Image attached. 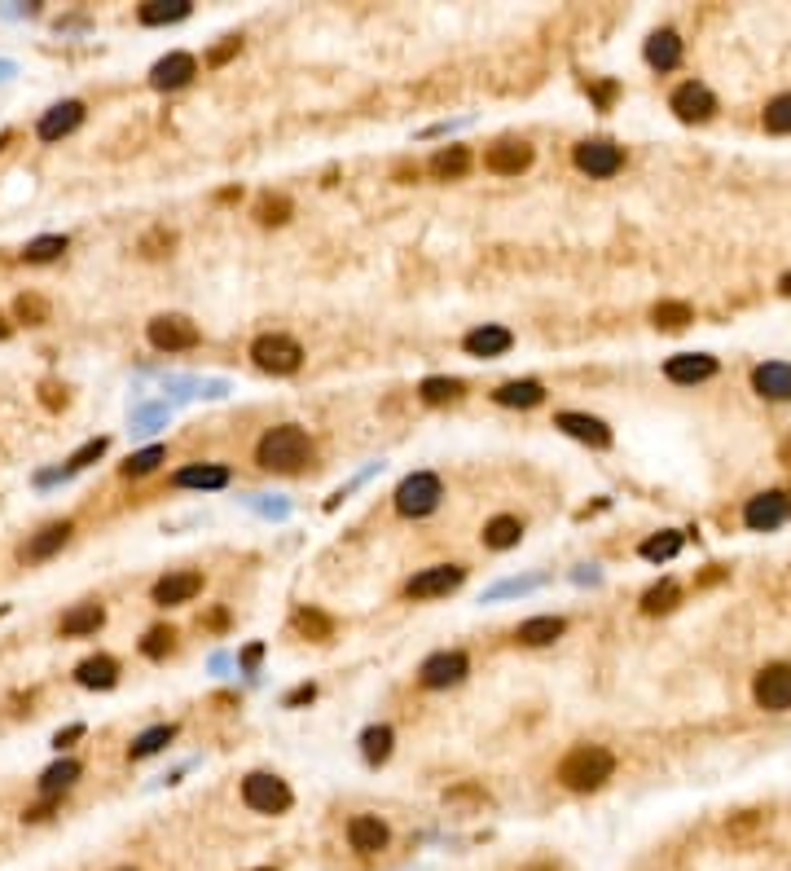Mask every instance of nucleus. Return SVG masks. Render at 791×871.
Returning a JSON list of instances; mask_svg holds the SVG:
<instances>
[{"mask_svg":"<svg viewBox=\"0 0 791 871\" xmlns=\"http://www.w3.org/2000/svg\"><path fill=\"white\" fill-rule=\"evenodd\" d=\"M75 682H80V687L106 691V687H115V682H119V665L110 656H88L84 665L75 669Z\"/></svg>","mask_w":791,"mask_h":871,"instance_id":"nucleus-28","label":"nucleus"},{"mask_svg":"<svg viewBox=\"0 0 791 871\" xmlns=\"http://www.w3.org/2000/svg\"><path fill=\"white\" fill-rule=\"evenodd\" d=\"M14 313H18V322H27V326L49 322V304H44L40 295H18V300H14Z\"/></svg>","mask_w":791,"mask_h":871,"instance_id":"nucleus-43","label":"nucleus"},{"mask_svg":"<svg viewBox=\"0 0 791 871\" xmlns=\"http://www.w3.org/2000/svg\"><path fill=\"white\" fill-rule=\"evenodd\" d=\"M646 62H651L655 71H673V66L682 62V36H677V31H655V36L646 40Z\"/></svg>","mask_w":791,"mask_h":871,"instance_id":"nucleus-25","label":"nucleus"},{"mask_svg":"<svg viewBox=\"0 0 791 871\" xmlns=\"http://www.w3.org/2000/svg\"><path fill=\"white\" fill-rule=\"evenodd\" d=\"M172 484L176 489H225L229 484V467H181L172 476Z\"/></svg>","mask_w":791,"mask_h":871,"instance_id":"nucleus-29","label":"nucleus"},{"mask_svg":"<svg viewBox=\"0 0 791 871\" xmlns=\"http://www.w3.org/2000/svg\"><path fill=\"white\" fill-rule=\"evenodd\" d=\"M242 801L255 814H282L291 810V788H286V779L269 775V770H255V775L242 779Z\"/></svg>","mask_w":791,"mask_h":871,"instance_id":"nucleus-4","label":"nucleus"},{"mask_svg":"<svg viewBox=\"0 0 791 871\" xmlns=\"http://www.w3.org/2000/svg\"><path fill=\"white\" fill-rule=\"evenodd\" d=\"M519 537H523V524L515 515H497V520H488V528H484V546H493V550L519 546Z\"/></svg>","mask_w":791,"mask_h":871,"instance_id":"nucleus-31","label":"nucleus"},{"mask_svg":"<svg viewBox=\"0 0 791 871\" xmlns=\"http://www.w3.org/2000/svg\"><path fill=\"white\" fill-rule=\"evenodd\" d=\"M484 168L497 176H519L532 168V146L528 141H497L493 150L484 154Z\"/></svg>","mask_w":791,"mask_h":871,"instance_id":"nucleus-14","label":"nucleus"},{"mask_svg":"<svg viewBox=\"0 0 791 871\" xmlns=\"http://www.w3.org/2000/svg\"><path fill=\"white\" fill-rule=\"evenodd\" d=\"M291 212H295V203L286 194H264L260 203H255V220H260V225H286Z\"/></svg>","mask_w":791,"mask_h":871,"instance_id":"nucleus-39","label":"nucleus"},{"mask_svg":"<svg viewBox=\"0 0 791 871\" xmlns=\"http://www.w3.org/2000/svg\"><path fill=\"white\" fill-rule=\"evenodd\" d=\"M137 18L146 22V27H167V22L189 18V0H150V5L137 9Z\"/></svg>","mask_w":791,"mask_h":871,"instance_id":"nucleus-30","label":"nucleus"},{"mask_svg":"<svg viewBox=\"0 0 791 871\" xmlns=\"http://www.w3.org/2000/svg\"><path fill=\"white\" fill-rule=\"evenodd\" d=\"M295 634L313 638V643H330V638H334V621H330L326 612H317V608H299L295 612Z\"/></svg>","mask_w":791,"mask_h":871,"instance_id":"nucleus-32","label":"nucleus"},{"mask_svg":"<svg viewBox=\"0 0 791 871\" xmlns=\"http://www.w3.org/2000/svg\"><path fill=\"white\" fill-rule=\"evenodd\" d=\"M752 696H756L761 709H770V713L791 709V665H765L761 674H756Z\"/></svg>","mask_w":791,"mask_h":871,"instance_id":"nucleus-9","label":"nucleus"},{"mask_svg":"<svg viewBox=\"0 0 791 871\" xmlns=\"http://www.w3.org/2000/svg\"><path fill=\"white\" fill-rule=\"evenodd\" d=\"M75 779H80V762H71V757H66V762H58V766H49L40 775V792L44 797H58V792H66L75 784Z\"/></svg>","mask_w":791,"mask_h":871,"instance_id":"nucleus-35","label":"nucleus"},{"mask_svg":"<svg viewBox=\"0 0 791 871\" xmlns=\"http://www.w3.org/2000/svg\"><path fill=\"white\" fill-rule=\"evenodd\" d=\"M466 674H471V660H466V652H436V656L422 660V669H418L422 687H431V691L458 687Z\"/></svg>","mask_w":791,"mask_h":871,"instance_id":"nucleus-8","label":"nucleus"},{"mask_svg":"<svg viewBox=\"0 0 791 871\" xmlns=\"http://www.w3.org/2000/svg\"><path fill=\"white\" fill-rule=\"evenodd\" d=\"M348 841L356 854H378L387 850V823L378 819V814H356L348 823Z\"/></svg>","mask_w":791,"mask_h":871,"instance_id":"nucleus-20","label":"nucleus"},{"mask_svg":"<svg viewBox=\"0 0 791 871\" xmlns=\"http://www.w3.org/2000/svg\"><path fill=\"white\" fill-rule=\"evenodd\" d=\"M159 462H163V445H150V449H141V454H132L124 462V476H150Z\"/></svg>","mask_w":791,"mask_h":871,"instance_id":"nucleus-44","label":"nucleus"},{"mask_svg":"<svg viewBox=\"0 0 791 871\" xmlns=\"http://www.w3.org/2000/svg\"><path fill=\"white\" fill-rule=\"evenodd\" d=\"M102 454H106V440H102V436H97V440H88V445L80 449V454H75V458H71V471H80V467H88V462H93V458H102Z\"/></svg>","mask_w":791,"mask_h":871,"instance_id":"nucleus-47","label":"nucleus"},{"mask_svg":"<svg viewBox=\"0 0 791 871\" xmlns=\"http://www.w3.org/2000/svg\"><path fill=\"white\" fill-rule=\"evenodd\" d=\"M392 726H370V731L361 735V753H365V762L370 766H383L387 757H392Z\"/></svg>","mask_w":791,"mask_h":871,"instance_id":"nucleus-34","label":"nucleus"},{"mask_svg":"<svg viewBox=\"0 0 791 871\" xmlns=\"http://www.w3.org/2000/svg\"><path fill=\"white\" fill-rule=\"evenodd\" d=\"M71 542V524H44L36 537H31L27 546H22V559H31V564H40V559H49V555H58V550Z\"/></svg>","mask_w":791,"mask_h":871,"instance_id":"nucleus-22","label":"nucleus"},{"mask_svg":"<svg viewBox=\"0 0 791 871\" xmlns=\"http://www.w3.org/2000/svg\"><path fill=\"white\" fill-rule=\"evenodd\" d=\"M497 405H510V410H532V405L545 401V388L537 379H515V383H501V388L493 392Z\"/></svg>","mask_w":791,"mask_h":871,"instance_id":"nucleus-24","label":"nucleus"},{"mask_svg":"<svg viewBox=\"0 0 791 871\" xmlns=\"http://www.w3.org/2000/svg\"><path fill=\"white\" fill-rule=\"evenodd\" d=\"M787 515H791L787 493H756V498L748 502V511H743V520H748L752 533H774Z\"/></svg>","mask_w":791,"mask_h":871,"instance_id":"nucleus-12","label":"nucleus"},{"mask_svg":"<svg viewBox=\"0 0 791 871\" xmlns=\"http://www.w3.org/2000/svg\"><path fill=\"white\" fill-rule=\"evenodd\" d=\"M313 696H317V687H313V682H308V687H295L291 696H286V704H291V709H295V704H308Z\"/></svg>","mask_w":791,"mask_h":871,"instance_id":"nucleus-50","label":"nucleus"},{"mask_svg":"<svg viewBox=\"0 0 791 871\" xmlns=\"http://www.w3.org/2000/svg\"><path fill=\"white\" fill-rule=\"evenodd\" d=\"M427 168H431L436 181H462V176L471 172V150L466 146H444V150L431 154Z\"/></svg>","mask_w":791,"mask_h":871,"instance_id":"nucleus-23","label":"nucleus"},{"mask_svg":"<svg viewBox=\"0 0 791 871\" xmlns=\"http://www.w3.org/2000/svg\"><path fill=\"white\" fill-rule=\"evenodd\" d=\"M528 871H554V867H528Z\"/></svg>","mask_w":791,"mask_h":871,"instance_id":"nucleus-55","label":"nucleus"},{"mask_svg":"<svg viewBox=\"0 0 791 871\" xmlns=\"http://www.w3.org/2000/svg\"><path fill=\"white\" fill-rule=\"evenodd\" d=\"M251 357H255V366L269 374H295L299 361H304V348L291 335H260L251 344Z\"/></svg>","mask_w":791,"mask_h":871,"instance_id":"nucleus-5","label":"nucleus"},{"mask_svg":"<svg viewBox=\"0 0 791 871\" xmlns=\"http://www.w3.org/2000/svg\"><path fill=\"white\" fill-rule=\"evenodd\" d=\"M783 458H787V462H791V445H787V449H783Z\"/></svg>","mask_w":791,"mask_h":871,"instance_id":"nucleus-54","label":"nucleus"},{"mask_svg":"<svg viewBox=\"0 0 791 871\" xmlns=\"http://www.w3.org/2000/svg\"><path fill=\"white\" fill-rule=\"evenodd\" d=\"M198 75V62L189 58V53H167L150 66V84L154 88H185L189 80Z\"/></svg>","mask_w":791,"mask_h":871,"instance_id":"nucleus-18","label":"nucleus"},{"mask_svg":"<svg viewBox=\"0 0 791 871\" xmlns=\"http://www.w3.org/2000/svg\"><path fill=\"white\" fill-rule=\"evenodd\" d=\"M668 106H673V115L682 119V124H708L712 115H717V97L708 93L704 84H682L673 97H668Z\"/></svg>","mask_w":791,"mask_h":871,"instance_id":"nucleus-10","label":"nucleus"},{"mask_svg":"<svg viewBox=\"0 0 791 871\" xmlns=\"http://www.w3.org/2000/svg\"><path fill=\"white\" fill-rule=\"evenodd\" d=\"M765 128L770 132H791V93H783V97H774L770 106H765Z\"/></svg>","mask_w":791,"mask_h":871,"instance_id":"nucleus-42","label":"nucleus"},{"mask_svg":"<svg viewBox=\"0 0 791 871\" xmlns=\"http://www.w3.org/2000/svg\"><path fill=\"white\" fill-rule=\"evenodd\" d=\"M80 735H84V726H80V722H75V726H66V731H58V735H53V744H58V748H62V744H71V740H80Z\"/></svg>","mask_w":791,"mask_h":871,"instance_id":"nucleus-51","label":"nucleus"},{"mask_svg":"<svg viewBox=\"0 0 791 871\" xmlns=\"http://www.w3.org/2000/svg\"><path fill=\"white\" fill-rule=\"evenodd\" d=\"M677 599H682V586H677V581H660V586H651V590L642 594V612H646V616L673 612Z\"/></svg>","mask_w":791,"mask_h":871,"instance_id":"nucleus-36","label":"nucleus"},{"mask_svg":"<svg viewBox=\"0 0 791 871\" xmlns=\"http://www.w3.org/2000/svg\"><path fill=\"white\" fill-rule=\"evenodd\" d=\"M515 344V335H510L506 326H475L471 335L462 339V348L471 352V357H501V352H510Z\"/></svg>","mask_w":791,"mask_h":871,"instance_id":"nucleus-21","label":"nucleus"},{"mask_svg":"<svg viewBox=\"0 0 791 871\" xmlns=\"http://www.w3.org/2000/svg\"><path fill=\"white\" fill-rule=\"evenodd\" d=\"M146 335H150V344L159 348V352H185V348L198 344V326L189 322V317H181V313H159L146 326Z\"/></svg>","mask_w":791,"mask_h":871,"instance_id":"nucleus-6","label":"nucleus"},{"mask_svg":"<svg viewBox=\"0 0 791 871\" xmlns=\"http://www.w3.org/2000/svg\"><path fill=\"white\" fill-rule=\"evenodd\" d=\"M466 581V568L462 564H436V568H422L418 577L405 581V594L409 599H440V594H453Z\"/></svg>","mask_w":791,"mask_h":871,"instance_id":"nucleus-7","label":"nucleus"},{"mask_svg":"<svg viewBox=\"0 0 791 871\" xmlns=\"http://www.w3.org/2000/svg\"><path fill=\"white\" fill-rule=\"evenodd\" d=\"M106 625V608L102 603H80L62 616V634L66 638H84V634H97Z\"/></svg>","mask_w":791,"mask_h":871,"instance_id":"nucleus-26","label":"nucleus"},{"mask_svg":"<svg viewBox=\"0 0 791 871\" xmlns=\"http://www.w3.org/2000/svg\"><path fill=\"white\" fill-rule=\"evenodd\" d=\"M620 163H625V150L616 146V141H581L576 146V168L589 172V176H616Z\"/></svg>","mask_w":791,"mask_h":871,"instance_id":"nucleus-11","label":"nucleus"},{"mask_svg":"<svg viewBox=\"0 0 791 871\" xmlns=\"http://www.w3.org/2000/svg\"><path fill=\"white\" fill-rule=\"evenodd\" d=\"M422 401L427 405H449V401H458V396L466 392V383L462 379H422Z\"/></svg>","mask_w":791,"mask_h":871,"instance_id":"nucleus-41","label":"nucleus"},{"mask_svg":"<svg viewBox=\"0 0 791 871\" xmlns=\"http://www.w3.org/2000/svg\"><path fill=\"white\" fill-rule=\"evenodd\" d=\"M567 621L563 616H532V621L519 625V643L523 647H550L554 638H563Z\"/></svg>","mask_w":791,"mask_h":871,"instance_id":"nucleus-27","label":"nucleus"},{"mask_svg":"<svg viewBox=\"0 0 791 871\" xmlns=\"http://www.w3.org/2000/svg\"><path fill=\"white\" fill-rule=\"evenodd\" d=\"M611 775H616V757H611L607 748H598V744L572 748V753L559 762V784L572 788V792H594V788H603Z\"/></svg>","mask_w":791,"mask_h":871,"instance_id":"nucleus-2","label":"nucleus"},{"mask_svg":"<svg viewBox=\"0 0 791 871\" xmlns=\"http://www.w3.org/2000/svg\"><path fill=\"white\" fill-rule=\"evenodd\" d=\"M80 124H84V106L80 102H58V106H49L40 115L36 132H40V141H62V137H71Z\"/></svg>","mask_w":791,"mask_h":871,"instance_id":"nucleus-16","label":"nucleus"},{"mask_svg":"<svg viewBox=\"0 0 791 871\" xmlns=\"http://www.w3.org/2000/svg\"><path fill=\"white\" fill-rule=\"evenodd\" d=\"M651 322L660 330H682V326L695 322V313H690V304H682V300H660L651 308Z\"/></svg>","mask_w":791,"mask_h":871,"instance_id":"nucleus-37","label":"nucleus"},{"mask_svg":"<svg viewBox=\"0 0 791 871\" xmlns=\"http://www.w3.org/2000/svg\"><path fill=\"white\" fill-rule=\"evenodd\" d=\"M238 49H242V40H238V36H229V40H225V44H220V49H216V53H211V66H220V62H229V58H233V53H238Z\"/></svg>","mask_w":791,"mask_h":871,"instance_id":"nucleus-49","label":"nucleus"},{"mask_svg":"<svg viewBox=\"0 0 791 871\" xmlns=\"http://www.w3.org/2000/svg\"><path fill=\"white\" fill-rule=\"evenodd\" d=\"M778 291H783V295H791V273H783V282H778Z\"/></svg>","mask_w":791,"mask_h":871,"instance_id":"nucleus-52","label":"nucleus"},{"mask_svg":"<svg viewBox=\"0 0 791 871\" xmlns=\"http://www.w3.org/2000/svg\"><path fill=\"white\" fill-rule=\"evenodd\" d=\"M554 427H559V432H567L572 440H585V445H594V449H607V445H611V427L603 423V418H594V414L567 410V414L554 418Z\"/></svg>","mask_w":791,"mask_h":871,"instance_id":"nucleus-15","label":"nucleus"},{"mask_svg":"<svg viewBox=\"0 0 791 871\" xmlns=\"http://www.w3.org/2000/svg\"><path fill=\"white\" fill-rule=\"evenodd\" d=\"M712 374H717V357H708V352H677L664 361L668 383H704Z\"/></svg>","mask_w":791,"mask_h":871,"instance_id":"nucleus-13","label":"nucleus"},{"mask_svg":"<svg viewBox=\"0 0 791 871\" xmlns=\"http://www.w3.org/2000/svg\"><path fill=\"white\" fill-rule=\"evenodd\" d=\"M172 638H176V634L167 630V625H154V630L141 638V652H146L150 660H163L167 652H172Z\"/></svg>","mask_w":791,"mask_h":871,"instance_id":"nucleus-45","label":"nucleus"},{"mask_svg":"<svg viewBox=\"0 0 791 871\" xmlns=\"http://www.w3.org/2000/svg\"><path fill=\"white\" fill-rule=\"evenodd\" d=\"M686 537L682 533H655L642 542V559H651V564H668V559H677V550H682Z\"/></svg>","mask_w":791,"mask_h":871,"instance_id":"nucleus-38","label":"nucleus"},{"mask_svg":"<svg viewBox=\"0 0 791 871\" xmlns=\"http://www.w3.org/2000/svg\"><path fill=\"white\" fill-rule=\"evenodd\" d=\"M752 388L761 392L765 401H791V366L787 361H765V366H756Z\"/></svg>","mask_w":791,"mask_h":871,"instance_id":"nucleus-19","label":"nucleus"},{"mask_svg":"<svg viewBox=\"0 0 791 871\" xmlns=\"http://www.w3.org/2000/svg\"><path fill=\"white\" fill-rule=\"evenodd\" d=\"M66 247H71V242H66L62 234H44V238H31V242H27L22 260H27V264H49V260H58Z\"/></svg>","mask_w":791,"mask_h":871,"instance_id":"nucleus-40","label":"nucleus"},{"mask_svg":"<svg viewBox=\"0 0 791 871\" xmlns=\"http://www.w3.org/2000/svg\"><path fill=\"white\" fill-rule=\"evenodd\" d=\"M40 392H44V396H40V401H44V405H49V410H62V405H66V388H58V383H44V388H40Z\"/></svg>","mask_w":791,"mask_h":871,"instance_id":"nucleus-48","label":"nucleus"},{"mask_svg":"<svg viewBox=\"0 0 791 871\" xmlns=\"http://www.w3.org/2000/svg\"><path fill=\"white\" fill-rule=\"evenodd\" d=\"M255 462H260L264 471L295 476V471H304L308 462H313V440H308V432L304 427H295V423L273 427V432H264L260 445H255Z\"/></svg>","mask_w":791,"mask_h":871,"instance_id":"nucleus-1","label":"nucleus"},{"mask_svg":"<svg viewBox=\"0 0 791 871\" xmlns=\"http://www.w3.org/2000/svg\"><path fill=\"white\" fill-rule=\"evenodd\" d=\"M5 335H9V322H5V317H0V339H5Z\"/></svg>","mask_w":791,"mask_h":871,"instance_id":"nucleus-53","label":"nucleus"},{"mask_svg":"<svg viewBox=\"0 0 791 871\" xmlns=\"http://www.w3.org/2000/svg\"><path fill=\"white\" fill-rule=\"evenodd\" d=\"M176 247V234L172 229H154V234L141 238V256H167Z\"/></svg>","mask_w":791,"mask_h":871,"instance_id":"nucleus-46","label":"nucleus"},{"mask_svg":"<svg viewBox=\"0 0 791 871\" xmlns=\"http://www.w3.org/2000/svg\"><path fill=\"white\" fill-rule=\"evenodd\" d=\"M440 498H444L440 480L431 476V471H414L409 480H400V489H396V511L405 515V520H422V515L436 511Z\"/></svg>","mask_w":791,"mask_h":871,"instance_id":"nucleus-3","label":"nucleus"},{"mask_svg":"<svg viewBox=\"0 0 791 871\" xmlns=\"http://www.w3.org/2000/svg\"><path fill=\"white\" fill-rule=\"evenodd\" d=\"M198 590H203V572H167V577L154 581V603L159 608H176V603L194 599Z\"/></svg>","mask_w":791,"mask_h":871,"instance_id":"nucleus-17","label":"nucleus"},{"mask_svg":"<svg viewBox=\"0 0 791 871\" xmlns=\"http://www.w3.org/2000/svg\"><path fill=\"white\" fill-rule=\"evenodd\" d=\"M172 740H176V726H172V722H163V726H150V731H141L137 740L128 744V757H137V762H141V757H154V753H159L163 744H172Z\"/></svg>","mask_w":791,"mask_h":871,"instance_id":"nucleus-33","label":"nucleus"},{"mask_svg":"<svg viewBox=\"0 0 791 871\" xmlns=\"http://www.w3.org/2000/svg\"><path fill=\"white\" fill-rule=\"evenodd\" d=\"M260 871H273V867H260Z\"/></svg>","mask_w":791,"mask_h":871,"instance_id":"nucleus-56","label":"nucleus"}]
</instances>
